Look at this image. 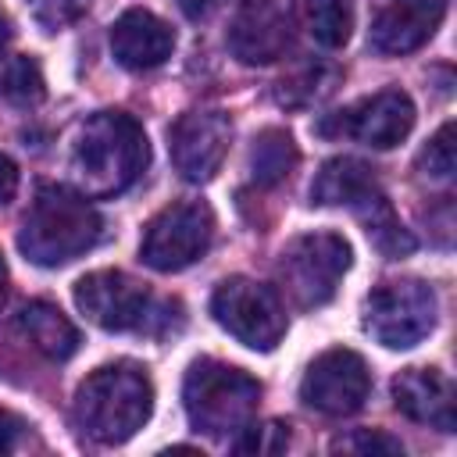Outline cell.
<instances>
[{
  "label": "cell",
  "mask_w": 457,
  "mask_h": 457,
  "mask_svg": "<svg viewBox=\"0 0 457 457\" xmlns=\"http://www.w3.org/2000/svg\"><path fill=\"white\" fill-rule=\"evenodd\" d=\"M368 393H371V371H368L364 357L346 346L318 353L300 382L303 403L328 418H346V414L361 411Z\"/></svg>",
  "instance_id": "8fae6325"
},
{
  "label": "cell",
  "mask_w": 457,
  "mask_h": 457,
  "mask_svg": "<svg viewBox=\"0 0 457 457\" xmlns=\"http://www.w3.org/2000/svg\"><path fill=\"white\" fill-rule=\"evenodd\" d=\"M293 21L325 50H339L353 32V0H293Z\"/></svg>",
  "instance_id": "d6986e66"
},
{
  "label": "cell",
  "mask_w": 457,
  "mask_h": 457,
  "mask_svg": "<svg viewBox=\"0 0 457 457\" xmlns=\"http://www.w3.org/2000/svg\"><path fill=\"white\" fill-rule=\"evenodd\" d=\"M211 314L232 339H239L250 350L268 353L286 336V307L278 293L246 275H232L218 282L211 296Z\"/></svg>",
  "instance_id": "ba28073f"
},
{
  "label": "cell",
  "mask_w": 457,
  "mask_h": 457,
  "mask_svg": "<svg viewBox=\"0 0 457 457\" xmlns=\"http://www.w3.org/2000/svg\"><path fill=\"white\" fill-rule=\"evenodd\" d=\"M179 7H182L186 18H207L211 7H214V0H179Z\"/></svg>",
  "instance_id": "f546056e"
},
{
  "label": "cell",
  "mask_w": 457,
  "mask_h": 457,
  "mask_svg": "<svg viewBox=\"0 0 457 457\" xmlns=\"http://www.w3.org/2000/svg\"><path fill=\"white\" fill-rule=\"evenodd\" d=\"M382 193L378 189V175L371 164L357 161V157H328L314 182H311V200L318 207H350L357 211L368 196Z\"/></svg>",
  "instance_id": "e0dca14e"
},
{
  "label": "cell",
  "mask_w": 457,
  "mask_h": 457,
  "mask_svg": "<svg viewBox=\"0 0 457 457\" xmlns=\"http://www.w3.org/2000/svg\"><path fill=\"white\" fill-rule=\"evenodd\" d=\"M446 18V0H389L371 21L368 46L382 57H400L425 46Z\"/></svg>",
  "instance_id": "4fadbf2b"
},
{
  "label": "cell",
  "mask_w": 457,
  "mask_h": 457,
  "mask_svg": "<svg viewBox=\"0 0 457 457\" xmlns=\"http://www.w3.org/2000/svg\"><path fill=\"white\" fill-rule=\"evenodd\" d=\"M7 39H11V18L0 11V50L7 46Z\"/></svg>",
  "instance_id": "4dcf8cb0"
},
{
  "label": "cell",
  "mask_w": 457,
  "mask_h": 457,
  "mask_svg": "<svg viewBox=\"0 0 457 457\" xmlns=\"http://www.w3.org/2000/svg\"><path fill=\"white\" fill-rule=\"evenodd\" d=\"M414 129V104L407 93L400 89H382V93H371L336 114H325L318 121V132L321 136H346V139H357L364 146H375V150H389L396 143H403Z\"/></svg>",
  "instance_id": "30bf717a"
},
{
  "label": "cell",
  "mask_w": 457,
  "mask_h": 457,
  "mask_svg": "<svg viewBox=\"0 0 457 457\" xmlns=\"http://www.w3.org/2000/svg\"><path fill=\"white\" fill-rule=\"evenodd\" d=\"M393 403L418 425L439 432L457 428V389L439 368H403L393 378Z\"/></svg>",
  "instance_id": "5bb4252c"
},
{
  "label": "cell",
  "mask_w": 457,
  "mask_h": 457,
  "mask_svg": "<svg viewBox=\"0 0 457 457\" xmlns=\"http://www.w3.org/2000/svg\"><path fill=\"white\" fill-rule=\"evenodd\" d=\"M214 239V214L204 200H179L157 211L139 239V261L154 271H182L196 264Z\"/></svg>",
  "instance_id": "9c48e42d"
},
{
  "label": "cell",
  "mask_w": 457,
  "mask_h": 457,
  "mask_svg": "<svg viewBox=\"0 0 457 457\" xmlns=\"http://www.w3.org/2000/svg\"><path fill=\"white\" fill-rule=\"evenodd\" d=\"M7 300V264H4V253H0V307Z\"/></svg>",
  "instance_id": "1f68e13d"
},
{
  "label": "cell",
  "mask_w": 457,
  "mask_h": 457,
  "mask_svg": "<svg viewBox=\"0 0 457 457\" xmlns=\"http://www.w3.org/2000/svg\"><path fill=\"white\" fill-rule=\"evenodd\" d=\"M146 161V132L125 111L89 114L71 143V179L86 200H107L125 193L143 175Z\"/></svg>",
  "instance_id": "6da1fadb"
},
{
  "label": "cell",
  "mask_w": 457,
  "mask_h": 457,
  "mask_svg": "<svg viewBox=\"0 0 457 457\" xmlns=\"http://www.w3.org/2000/svg\"><path fill=\"white\" fill-rule=\"evenodd\" d=\"M246 4H264V0H246Z\"/></svg>",
  "instance_id": "d6a6232c"
},
{
  "label": "cell",
  "mask_w": 457,
  "mask_h": 457,
  "mask_svg": "<svg viewBox=\"0 0 457 457\" xmlns=\"http://www.w3.org/2000/svg\"><path fill=\"white\" fill-rule=\"evenodd\" d=\"M336 450H346V453H386V457H403L400 439H393V436H386V432H371V428H357L353 436L336 439Z\"/></svg>",
  "instance_id": "4316f807"
},
{
  "label": "cell",
  "mask_w": 457,
  "mask_h": 457,
  "mask_svg": "<svg viewBox=\"0 0 457 457\" xmlns=\"http://www.w3.org/2000/svg\"><path fill=\"white\" fill-rule=\"evenodd\" d=\"M225 43H228L232 57L243 64H271V61L286 57L293 36H289V21L264 0V4H246L232 18Z\"/></svg>",
  "instance_id": "2e32d148"
},
{
  "label": "cell",
  "mask_w": 457,
  "mask_h": 457,
  "mask_svg": "<svg viewBox=\"0 0 457 457\" xmlns=\"http://www.w3.org/2000/svg\"><path fill=\"white\" fill-rule=\"evenodd\" d=\"M418 168L428 179H450L457 168V146H453V121L439 125V132L425 143V150L418 154Z\"/></svg>",
  "instance_id": "cb8c5ba5"
},
{
  "label": "cell",
  "mask_w": 457,
  "mask_h": 457,
  "mask_svg": "<svg viewBox=\"0 0 457 457\" xmlns=\"http://www.w3.org/2000/svg\"><path fill=\"white\" fill-rule=\"evenodd\" d=\"M100 214L96 207L68 186H39L21 228H18V250L39 264V268H61L75 257H82L86 250L96 246L100 239Z\"/></svg>",
  "instance_id": "3957f363"
},
{
  "label": "cell",
  "mask_w": 457,
  "mask_h": 457,
  "mask_svg": "<svg viewBox=\"0 0 457 457\" xmlns=\"http://www.w3.org/2000/svg\"><path fill=\"white\" fill-rule=\"evenodd\" d=\"M171 50H175V32L154 11L132 7L111 25V54L129 71H150L164 64Z\"/></svg>",
  "instance_id": "9a60e30c"
},
{
  "label": "cell",
  "mask_w": 457,
  "mask_h": 457,
  "mask_svg": "<svg viewBox=\"0 0 457 457\" xmlns=\"http://www.w3.org/2000/svg\"><path fill=\"white\" fill-rule=\"evenodd\" d=\"M239 439L232 443L236 453H257V457H268V453H282L289 446V425L282 421H264V425H246L236 432Z\"/></svg>",
  "instance_id": "d4e9b609"
},
{
  "label": "cell",
  "mask_w": 457,
  "mask_h": 457,
  "mask_svg": "<svg viewBox=\"0 0 457 457\" xmlns=\"http://www.w3.org/2000/svg\"><path fill=\"white\" fill-rule=\"evenodd\" d=\"M353 214L361 218L364 232H368V239H371V246H375L378 253H386V257H407V253L418 246L414 236H411V232L400 225V218L393 214L386 193L368 196Z\"/></svg>",
  "instance_id": "44dd1931"
},
{
  "label": "cell",
  "mask_w": 457,
  "mask_h": 457,
  "mask_svg": "<svg viewBox=\"0 0 457 457\" xmlns=\"http://www.w3.org/2000/svg\"><path fill=\"white\" fill-rule=\"evenodd\" d=\"M336 82H339L336 68H328V64H303V68H296L293 75H286L278 82L275 96L286 107H311V104L325 100L336 89Z\"/></svg>",
  "instance_id": "7402d4cb"
},
{
  "label": "cell",
  "mask_w": 457,
  "mask_h": 457,
  "mask_svg": "<svg viewBox=\"0 0 457 457\" xmlns=\"http://www.w3.org/2000/svg\"><path fill=\"white\" fill-rule=\"evenodd\" d=\"M14 193H18V164L7 154H0V204L14 200Z\"/></svg>",
  "instance_id": "f1b7e54d"
},
{
  "label": "cell",
  "mask_w": 457,
  "mask_h": 457,
  "mask_svg": "<svg viewBox=\"0 0 457 457\" xmlns=\"http://www.w3.org/2000/svg\"><path fill=\"white\" fill-rule=\"evenodd\" d=\"M25 432H29L25 418H18L14 411H0V457L14 453L21 446V439H25Z\"/></svg>",
  "instance_id": "83f0119b"
},
{
  "label": "cell",
  "mask_w": 457,
  "mask_h": 457,
  "mask_svg": "<svg viewBox=\"0 0 457 457\" xmlns=\"http://www.w3.org/2000/svg\"><path fill=\"white\" fill-rule=\"evenodd\" d=\"M75 307L86 314V321H93L104 332H146V336H161L171 328V314L179 311V303L157 300L143 282H136L125 271L104 268V271H89L75 282L71 289Z\"/></svg>",
  "instance_id": "5b68a950"
},
{
  "label": "cell",
  "mask_w": 457,
  "mask_h": 457,
  "mask_svg": "<svg viewBox=\"0 0 457 457\" xmlns=\"http://www.w3.org/2000/svg\"><path fill=\"white\" fill-rule=\"evenodd\" d=\"M300 161V150L286 129H264L250 143V179L264 189L286 182Z\"/></svg>",
  "instance_id": "ffe728a7"
},
{
  "label": "cell",
  "mask_w": 457,
  "mask_h": 457,
  "mask_svg": "<svg viewBox=\"0 0 457 457\" xmlns=\"http://www.w3.org/2000/svg\"><path fill=\"white\" fill-rule=\"evenodd\" d=\"M154 411V382L146 368L132 361H114L82 378L75 389V421L79 428L104 446L132 439Z\"/></svg>",
  "instance_id": "7a4b0ae2"
},
{
  "label": "cell",
  "mask_w": 457,
  "mask_h": 457,
  "mask_svg": "<svg viewBox=\"0 0 457 457\" xmlns=\"http://www.w3.org/2000/svg\"><path fill=\"white\" fill-rule=\"evenodd\" d=\"M261 403V382L236 364L200 357L189 364L182 382V407L196 432L211 439L236 436L246 428Z\"/></svg>",
  "instance_id": "277c9868"
},
{
  "label": "cell",
  "mask_w": 457,
  "mask_h": 457,
  "mask_svg": "<svg viewBox=\"0 0 457 457\" xmlns=\"http://www.w3.org/2000/svg\"><path fill=\"white\" fill-rule=\"evenodd\" d=\"M439 300L421 278H389L364 300V332L386 350H411L436 328Z\"/></svg>",
  "instance_id": "52a82bcc"
},
{
  "label": "cell",
  "mask_w": 457,
  "mask_h": 457,
  "mask_svg": "<svg viewBox=\"0 0 457 457\" xmlns=\"http://www.w3.org/2000/svg\"><path fill=\"white\" fill-rule=\"evenodd\" d=\"M0 93L18 107H36L46 96V82H43L39 64L32 57H11L4 75H0Z\"/></svg>",
  "instance_id": "603a6c76"
},
{
  "label": "cell",
  "mask_w": 457,
  "mask_h": 457,
  "mask_svg": "<svg viewBox=\"0 0 457 457\" xmlns=\"http://www.w3.org/2000/svg\"><path fill=\"white\" fill-rule=\"evenodd\" d=\"M18 332L46 357V361H68L79 350V328L68 321V314L46 300H32L18 311Z\"/></svg>",
  "instance_id": "ac0fdd59"
},
{
  "label": "cell",
  "mask_w": 457,
  "mask_h": 457,
  "mask_svg": "<svg viewBox=\"0 0 457 457\" xmlns=\"http://www.w3.org/2000/svg\"><path fill=\"white\" fill-rule=\"evenodd\" d=\"M350 261H353L350 243L339 232H303L282 246L275 275L282 293L296 307L311 311V307H325L336 296Z\"/></svg>",
  "instance_id": "8992f818"
},
{
  "label": "cell",
  "mask_w": 457,
  "mask_h": 457,
  "mask_svg": "<svg viewBox=\"0 0 457 457\" xmlns=\"http://www.w3.org/2000/svg\"><path fill=\"white\" fill-rule=\"evenodd\" d=\"M232 143V121L221 111H186L168 129L171 164L186 182H207L218 175Z\"/></svg>",
  "instance_id": "7c38bea8"
},
{
  "label": "cell",
  "mask_w": 457,
  "mask_h": 457,
  "mask_svg": "<svg viewBox=\"0 0 457 457\" xmlns=\"http://www.w3.org/2000/svg\"><path fill=\"white\" fill-rule=\"evenodd\" d=\"M29 4V11H32V18L43 25V29H50V32H57V29H64V25H71V21H79L86 11H89V0H25Z\"/></svg>",
  "instance_id": "484cf974"
}]
</instances>
